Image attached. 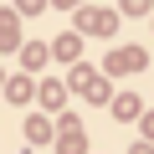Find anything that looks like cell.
<instances>
[{"label": "cell", "mask_w": 154, "mask_h": 154, "mask_svg": "<svg viewBox=\"0 0 154 154\" xmlns=\"http://www.w3.org/2000/svg\"><path fill=\"white\" fill-rule=\"evenodd\" d=\"M118 72H134V67H144V51H118V57H108Z\"/></svg>", "instance_id": "1"}]
</instances>
